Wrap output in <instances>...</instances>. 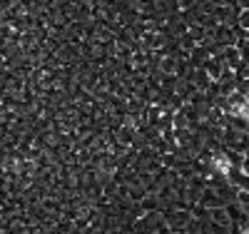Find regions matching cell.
Instances as JSON below:
<instances>
[{
  "instance_id": "1",
  "label": "cell",
  "mask_w": 249,
  "mask_h": 234,
  "mask_svg": "<svg viewBox=\"0 0 249 234\" xmlns=\"http://www.w3.org/2000/svg\"><path fill=\"white\" fill-rule=\"evenodd\" d=\"M237 28L239 30H249V8L247 10H239V15H237Z\"/></svg>"
},
{
  "instance_id": "2",
  "label": "cell",
  "mask_w": 249,
  "mask_h": 234,
  "mask_svg": "<svg viewBox=\"0 0 249 234\" xmlns=\"http://www.w3.org/2000/svg\"><path fill=\"white\" fill-rule=\"evenodd\" d=\"M234 202H239L244 209H249V189H237V199Z\"/></svg>"
},
{
  "instance_id": "3",
  "label": "cell",
  "mask_w": 249,
  "mask_h": 234,
  "mask_svg": "<svg viewBox=\"0 0 249 234\" xmlns=\"http://www.w3.org/2000/svg\"><path fill=\"white\" fill-rule=\"evenodd\" d=\"M242 169H244V172L249 175V150L244 152V162H242Z\"/></svg>"
},
{
  "instance_id": "4",
  "label": "cell",
  "mask_w": 249,
  "mask_h": 234,
  "mask_svg": "<svg viewBox=\"0 0 249 234\" xmlns=\"http://www.w3.org/2000/svg\"><path fill=\"white\" fill-rule=\"evenodd\" d=\"M247 215H249V209H247Z\"/></svg>"
},
{
  "instance_id": "5",
  "label": "cell",
  "mask_w": 249,
  "mask_h": 234,
  "mask_svg": "<svg viewBox=\"0 0 249 234\" xmlns=\"http://www.w3.org/2000/svg\"><path fill=\"white\" fill-rule=\"evenodd\" d=\"M247 234H249V229H247Z\"/></svg>"
}]
</instances>
